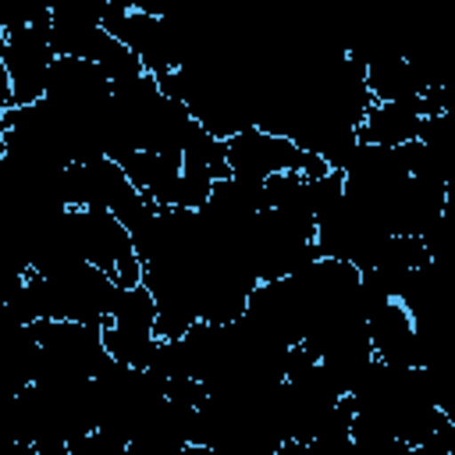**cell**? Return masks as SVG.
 I'll return each instance as SVG.
<instances>
[{"label":"cell","instance_id":"cell-3","mask_svg":"<svg viewBox=\"0 0 455 455\" xmlns=\"http://www.w3.org/2000/svg\"><path fill=\"white\" fill-rule=\"evenodd\" d=\"M100 341H103V352L114 363L139 366V370H146L153 363L156 345H160V338L149 327H128V323H117V320L100 323Z\"/></svg>","mask_w":455,"mask_h":455},{"label":"cell","instance_id":"cell-2","mask_svg":"<svg viewBox=\"0 0 455 455\" xmlns=\"http://www.w3.org/2000/svg\"><path fill=\"white\" fill-rule=\"evenodd\" d=\"M4 64L11 75V107H25L46 96V75L53 64V43H50V14L14 25L4 32Z\"/></svg>","mask_w":455,"mask_h":455},{"label":"cell","instance_id":"cell-1","mask_svg":"<svg viewBox=\"0 0 455 455\" xmlns=\"http://www.w3.org/2000/svg\"><path fill=\"white\" fill-rule=\"evenodd\" d=\"M224 160H228V174L245 178V181H263L281 171H299L306 178H320V174L334 171L320 153H309V149L295 146L288 135L259 128V124H249V128L228 135Z\"/></svg>","mask_w":455,"mask_h":455}]
</instances>
